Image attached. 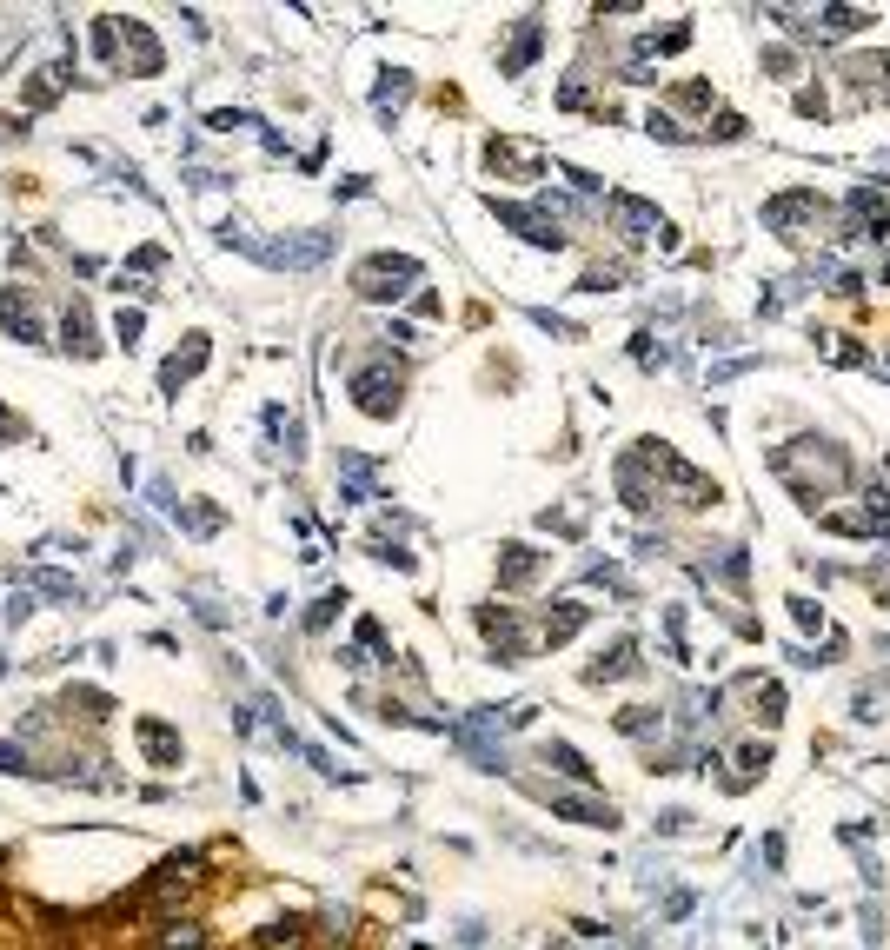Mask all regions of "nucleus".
I'll return each instance as SVG.
<instances>
[{
  "label": "nucleus",
  "instance_id": "1",
  "mask_svg": "<svg viewBox=\"0 0 890 950\" xmlns=\"http://www.w3.org/2000/svg\"><path fill=\"white\" fill-rule=\"evenodd\" d=\"M771 472H778V479L791 485L804 505L831 499L837 485H851V459H844L831 439H817V432H804V439H791V446L771 452Z\"/></svg>",
  "mask_w": 890,
  "mask_h": 950
},
{
  "label": "nucleus",
  "instance_id": "2",
  "mask_svg": "<svg viewBox=\"0 0 890 950\" xmlns=\"http://www.w3.org/2000/svg\"><path fill=\"white\" fill-rule=\"evenodd\" d=\"M353 399L372 412V419H392V406H399V366H392V359L359 366V373H353Z\"/></svg>",
  "mask_w": 890,
  "mask_h": 950
},
{
  "label": "nucleus",
  "instance_id": "3",
  "mask_svg": "<svg viewBox=\"0 0 890 950\" xmlns=\"http://www.w3.org/2000/svg\"><path fill=\"white\" fill-rule=\"evenodd\" d=\"M412 273H419V266H412L406 253H379L372 266H359V273H353V286L366 299H392V293H406V286H412Z\"/></svg>",
  "mask_w": 890,
  "mask_h": 950
},
{
  "label": "nucleus",
  "instance_id": "4",
  "mask_svg": "<svg viewBox=\"0 0 890 950\" xmlns=\"http://www.w3.org/2000/svg\"><path fill=\"white\" fill-rule=\"evenodd\" d=\"M804 220H824V200H817V193H778V200L764 206V226H771V233H798Z\"/></svg>",
  "mask_w": 890,
  "mask_h": 950
},
{
  "label": "nucleus",
  "instance_id": "5",
  "mask_svg": "<svg viewBox=\"0 0 890 950\" xmlns=\"http://www.w3.org/2000/svg\"><path fill=\"white\" fill-rule=\"evenodd\" d=\"M538 572H545V559L525 552V545H505V552H499V585H505V592H525Z\"/></svg>",
  "mask_w": 890,
  "mask_h": 950
},
{
  "label": "nucleus",
  "instance_id": "6",
  "mask_svg": "<svg viewBox=\"0 0 890 950\" xmlns=\"http://www.w3.org/2000/svg\"><path fill=\"white\" fill-rule=\"evenodd\" d=\"M0 326H7V333H14V339H40L34 299H27V293H7V299H0Z\"/></svg>",
  "mask_w": 890,
  "mask_h": 950
},
{
  "label": "nucleus",
  "instance_id": "7",
  "mask_svg": "<svg viewBox=\"0 0 890 950\" xmlns=\"http://www.w3.org/2000/svg\"><path fill=\"white\" fill-rule=\"evenodd\" d=\"M631 665H638V645H631V638H618V645H612V658H598V665L585 671V685H605V678H625Z\"/></svg>",
  "mask_w": 890,
  "mask_h": 950
},
{
  "label": "nucleus",
  "instance_id": "8",
  "mask_svg": "<svg viewBox=\"0 0 890 950\" xmlns=\"http://www.w3.org/2000/svg\"><path fill=\"white\" fill-rule=\"evenodd\" d=\"M60 339L74 346L80 359H93V326H87V306H67V319H60Z\"/></svg>",
  "mask_w": 890,
  "mask_h": 950
},
{
  "label": "nucleus",
  "instance_id": "9",
  "mask_svg": "<svg viewBox=\"0 0 890 950\" xmlns=\"http://www.w3.org/2000/svg\"><path fill=\"white\" fill-rule=\"evenodd\" d=\"M532 60H538V20H525L519 40L505 47V74H519V67H532Z\"/></svg>",
  "mask_w": 890,
  "mask_h": 950
},
{
  "label": "nucleus",
  "instance_id": "10",
  "mask_svg": "<svg viewBox=\"0 0 890 950\" xmlns=\"http://www.w3.org/2000/svg\"><path fill=\"white\" fill-rule=\"evenodd\" d=\"M140 738H147V758H153V764H173V758H180V745H173V731L160 725V718H147V725H140Z\"/></svg>",
  "mask_w": 890,
  "mask_h": 950
},
{
  "label": "nucleus",
  "instance_id": "11",
  "mask_svg": "<svg viewBox=\"0 0 890 950\" xmlns=\"http://www.w3.org/2000/svg\"><path fill=\"white\" fill-rule=\"evenodd\" d=\"M578 625H585V612H578V605H558V612H545V645H565Z\"/></svg>",
  "mask_w": 890,
  "mask_h": 950
},
{
  "label": "nucleus",
  "instance_id": "12",
  "mask_svg": "<svg viewBox=\"0 0 890 950\" xmlns=\"http://www.w3.org/2000/svg\"><path fill=\"white\" fill-rule=\"evenodd\" d=\"M538 758H545V764H558V771H565V778H578V784H592V764L578 758L572 745H545V751H538Z\"/></svg>",
  "mask_w": 890,
  "mask_h": 950
},
{
  "label": "nucleus",
  "instance_id": "13",
  "mask_svg": "<svg viewBox=\"0 0 890 950\" xmlns=\"http://www.w3.org/2000/svg\"><path fill=\"white\" fill-rule=\"evenodd\" d=\"M113 333H120V346H140V333H147V319L133 313V306H120V313H113Z\"/></svg>",
  "mask_w": 890,
  "mask_h": 950
},
{
  "label": "nucleus",
  "instance_id": "14",
  "mask_svg": "<svg viewBox=\"0 0 890 950\" xmlns=\"http://www.w3.org/2000/svg\"><path fill=\"white\" fill-rule=\"evenodd\" d=\"M339 605H346V592H333V598H319L313 612H306V632H326V625H333V618H339Z\"/></svg>",
  "mask_w": 890,
  "mask_h": 950
},
{
  "label": "nucleus",
  "instance_id": "15",
  "mask_svg": "<svg viewBox=\"0 0 890 950\" xmlns=\"http://www.w3.org/2000/svg\"><path fill=\"white\" fill-rule=\"evenodd\" d=\"M678 107H685V113H705V107H711V87H705V80H691V87H678Z\"/></svg>",
  "mask_w": 890,
  "mask_h": 950
},
{
  "label": "nucleus",
  "instance_id": "16",
  "mask_svg": "<svg viewBox=\"0 0 890 950\" xmlns=\"http://www.w3.org/2000/svg\"><path fill=\"white\" fill-rule=\"evenodd\" d=\"M791 612H798V625H804V632H817V625H824V618H817V605H811V598H791Z\"/></svg>",
  "mask_w": 890,
  "mask_h": 950
},
{
  "label": "nucleus",
  "instance_id": "17",
  "mask_svg": "<svg viewBox=\"0 0 890 950\" xmlns=\"http://www.w3.org/2000/svg\"><path fill=\"white\" fill-rule=\"evenodd\" d=\"M877 74H884V80H890V54H877Z\"/></svg>",
  "mask_w": 890,
  "mask_h": 950
}]
</instances>
